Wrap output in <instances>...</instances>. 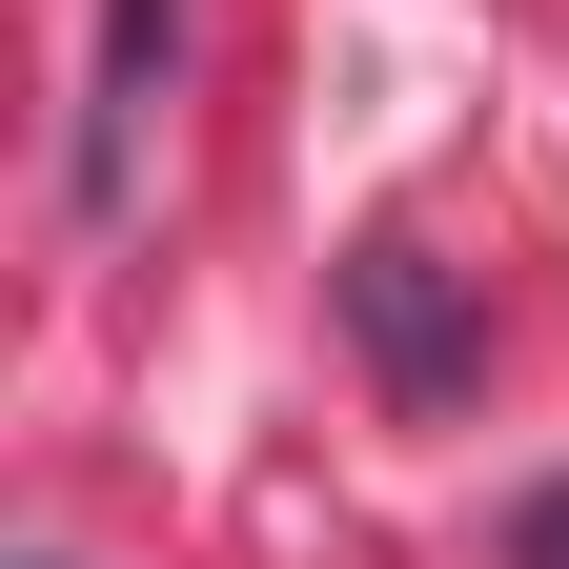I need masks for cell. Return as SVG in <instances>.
I'll return each mask as SVG.
<instances>
[{
  "mask_svg": "<svg viewBox=\"0 0 569 569\" xmlns=\"http://www.w3.org/2000/svg\"><path fill=\"white\" fill-rule=\"evenodd\" d=\"M163 41H183V0H102V41H82V224H122L142 203V122H163Z\"/></svg>",
  "mask_w": 569,
  "mask_h": 569,
  "instance_id": "6da1fadb",
  "label": "cell"
},
{
  "mask_svg": "<svg viewBox=\"0 0 569 569\" xmlns=\"http://www.w3.org/2000/svg\"><path fill=\"white\" fill-rule=\"evenodd\" d=\"M346 326H367V367H387L407 407H448V387L488 367V326L427 284V244H346Z\"/></svg>",
  "mask_w": 569,
  "mask_h": 569,
  "instance_id": "7a4b0ae2",
  "label": "cell"
},
{
  "mask_svg": "<svg viewBox=\"0 0 569 569\" xmlns=\"http://www.w3.org/2000/svg\"><path fill=\"white\" fill-rule=\"evenodd\" d=\"M509 569H569V488H529V509H509Z\"/></svg>",
  "mask_w": 569,
  "mask_h": 569,
  "instance_id": "3957f363",
  "label": "cell"
}]
</instances>
